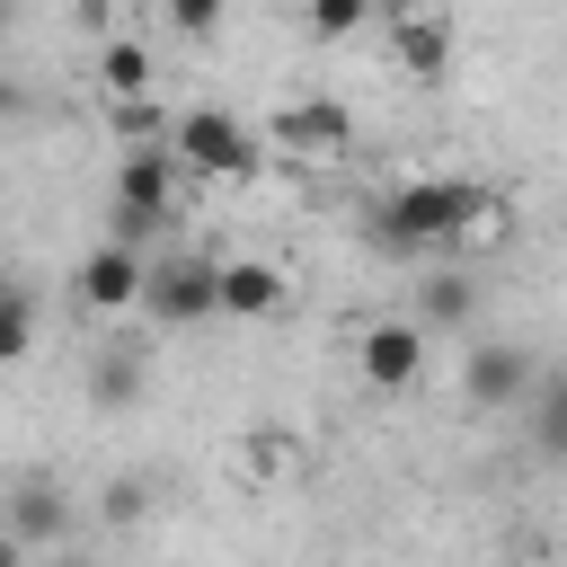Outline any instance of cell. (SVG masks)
<instances>
[{
  "instance_id": "6da1fadb",
  "label": "cell",
  "mask_w": 567,
  "mask_h": 567,
  "mask_svg": "<svg viewBox=\"0 0 567 567\" xmlns=\"http://www.w3.org/2000/svg\"><path fill=\"white\" fill-rule=\"evenodd\" d=\"M487 213H496V195H487L478 177H408V186H390V195H381L372 239H381V248H399V257H416V248H443V239L487 230Z\"/></svg>"
},
{
  "instance_id": "7a4b0ae2",
  "label": "cell",
  "mask_w": 567,
  "mask_h": 567,
  "mask_svg": "<svg viewBox=\"0 0 567 567\" xmlns=\"http://www.w3.org/2000/svg\"><path fill=\"white\" fill-rule=\"evenodd\" d=\"M168 151H177L186 168H204V177H257L266 133H248L230 106H186V115H177V133H168Z\"/></svg>"
},
{
  "instance_id": "3957f363",
  "label": "cell",
  "mask_w": 567,
  "mask_h": 567,
  "mask_svg": "<svg viewBox=\"0 0 567 567\" xmlns=\"http://www.w3.org/2000/svg\"><path fill=\"white\" fill-rule=\"evenodd\" d=\"M168 213H177V177H168V151H159V142H133V159L115 168V213H106V230L142 248V239H151Z\"/></svg>"
},
{
  "instance_id": "277c9868",
  "label": "cell",
  "mask_w": 567,
  "mask_h": 567,
  "mask_svg": "<svg viewBox=\"0 0 567 567\" xmlns=\"http://www.w3.org/2000/svg\"><path fill=\"white\" fill-rule=\"evenodd\" d=\"M221 310V266L213 257H151V284H142V319L159 328H195Z\"/></svg>"
},
{
  "instance_id": "5b68a950",
  "label": "cell",
  "mask_w": 567,
  "mask_h": 567,
  "mask_svg": "<svg viewBox=\"0 0 567 567\" xmlns=\"http://www.w3.org/2000/svg\"><path fill=\"white\" fill-rule=\"evenodd\" d=\"M425 346H434L425 319H372V328L354 337V372H363L372 390H416V381H425Z\"/></svg>"
},
{
  "instance_id": "8992f818",
  "label": "cell",
  "mask_w": 567,
  "mask_h": 567,
  "mask_svg": "<svg viewBox=\"0 0 567 567\" xmlns=\"http://www.w3.org/2000/svg\"><path fill=\"white\" fill-rule=\"evenodd\" d=\"M142 284H151V257H142L133 239H115V230L71 266V292H80L89 310H142Z\"/></svg>"
},
{
  "instance_id": "52a82bcc",
  "label": "cell",
  "mask_w": 567,
  "mask_h": 567,
  "mask_svg": "<svg viewBox=\"0 0 567 567\" xmlns=\"http://www.w3.org/2000/svg\"><path fill=\"white\" fill-rule=\"evenodd\" d=\"M532 381H540V363H532V346H514V337H487V346H470V363H461V399H470V408H523Z\"/></svg>"
},
{
  "instance_id": "ba28073f",
  "label": "cell",
  "mask_w": 567,
  "mask_h": 567,
  "mask_svg": "<svg viewBox=\"0 0 567 567\" xmlns=\"http://www.w3.org/2000/svg\"><path fill=\"white\" fill-rule=\"evenodd\" d=\"M266 142H284V151H301V159H337V151L354 142V115H346L337 97H284V106L266 115Z\"/></svg>"
},
{
  "instance_id": "9c48e42d",
  "label": "cell",
  "mask_w": 567,
  "mask_h": 567,
  "mask_svg": "<svg viewBox=\"0 0 567 567\" xmlns=\"http://www.w3.org/2000/svg\"><path fill=\"white\" fill-rule=\"evenodd\" d=\"M142 390H151V346L106 337V346L89 354V399H97V408H133Z\"/></svg>"
},
{
  "instance_id": "30bf717a",
  "label": "cell",
  "mask_w": 567,
  "mask_h": 567,
  "mask_svg": "<svg viewBox=\"0 0 567 567\" xmlns=\"http://www.w3.org/2000/svg\"><path fill=\"white\" fill-rule=\"evenodd\" d=\"M221 310L230 319H275L284 310V275L266 257H221Z\"/></svg>"
},
{
  "instance_id": "8fae6325",
  "label": "cell",
  "mask_w": 567,
  "mask_h": 567,
  "mask_svg": "<svg viewBox=\"0 0 567 567\" xmlns=\"http://www.w3.org/2000/svg\"><path fill=\"white\" fill-rule=\"evenodd\" d=\"M399 71L434 89V80L452 71V27H443V18H425V9H408V18H399Z\"/></svg>"
},
{
  "instance_id": "7c38bea8",
  "label": "cell",
  "mask_w": 567,
  "mask_h": 567,
  "mask_svg": "<svg viewBox=\"0 0 567 567\" xmlns=\"http://www.w3.org/2000/svg\"><path fill=\"white\" fill-rule=\"evenodd\" d=\"M416 319H425L434 337H443V328H470V319H478V284H470V275H425V284H416Z\"/></svg>"
},
{
  "instance_id": "4fadbf2b",
  "label": "cell",
  "mask_w": 567,
  "mask_h": 567,
  "mask_svg": "<svg viewBox=\"0 0 567 567\" xmlns=\"http://www.w3.org/2000/svg\"><path fill=\"white\" fill-rule=\"evenodd\" d=\"M532 452L540 461H567V363L532 381Z\"/></svg>"
},
{
  "instance_id": "5bb4252c",
  "label": "cell",
  "mask_w": 567,
  "mask_h": 567,
  "mask_svg": "<svg viewBox=\"0 0 567 567\" xmlns=\"http://www.w3.org/2000/svg\"><path fill=\"white\" fill-rule=\"evenodd\" d=\"M97 80H106V97H151V53H142L133 35H115V44L97 53Z\"/></svg>"
},
{
  "instance_id": "9a60e30c",
  "label": "cell",
  "mask_w": 567,
  "mask_h": 567,
  "mask_svg": "<svg viewBox=\"0 0 567 567\" xmlns=\"http://www.w3.org/2000/svg\"><path fill=\"white\" fill-rule=\"evenodd\" d=\"M0 354H9V363H27V354H35V292H27V284H9V319H0Z\"/></svg>"
},
{
  "instance_id": "2e32d148",
  "label": "cell",
  "mask_w": 567,
  "mask_h": 567,
  "mask_svg": "<svg viewBox=\"0 0 567 567\" xmlns=\"http://www.w3.org/2000/svg\"><path fill=\"white\" fill-rule=\"evenodd\" d=\"M115 133H124V142H168L177 124H168L151 97H115Z\"/></svg>"
},
{
  "instance_id": "e0dca14e",
  "label": "cell",
  "mask_w": 567,
  "mask_h": 567,
  "mask_svg": "<svg viewBox=\"0 0 567 567\" xmlns=\"http://www.w3.org/2000/svg\"><path fill=\"white\" fill-rule=\"evenodd\" d=\"M372 9H381V0H310V35H328V44H337V35H354Z\"/></svg>"
},
{
  "instance_id": "ac0fdd59",
  "label": "cell",
  "mask_w": 567,
  "mask_h": 567,
  "mask_svg": "<svg viewBox=\"0 0 567 567\" xmlns=\"http://www.w3.org/2000/svg\"><path fill=\"white\" fill-rule=\"evenodd\" d=\"M159 18H168L177 35H213V27H221V0H159Z\"/></svg>"
},
{
  "instance_id": "d6986e66",
  "label": "cell",
  "mask_w": 567,
  "mask_h": 567,
  "mask_svg": "<svg viewBox=\"0 0 567 567\" xmlns=\"http://www.w3.org/2000/svg\"><path fill=\"white\" fill-rule=\"evenodd\" d=\"M133 514H142V478H115L106 487V523H133Z\"/></svg>"
},
{
  "instance_id": "ffe728a7",
  "label": "cell",
  "mask_w": 567,
  "mask_h": 567,
  "mask_svg": "<svg viewBox=\"0 0 567 567\" xmlns=\"http://www.w3.org/2000/svg\"><path fill=\"white\" fill-rule=\"evenodd\" d=\"M248 461H257V470H292V443H284V434H257Z\"/></svg>"
}]
</instances>
